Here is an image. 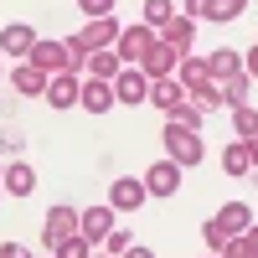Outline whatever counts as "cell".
<instances>
[{"label": "cell", "mask_w": 258, "mask_h": 258, "mask_svg": "<svg viewBox=\"0 0 258 258\" xmlns=\"http://www.w3.org/2000/svg\"><path fill=\"white\" fill-rule=\"evenodd\" d=\"M202 16L207 21H232V16H243V0H207Z\"/></svg>", "instance_id": "21"}, {"label": "cell", "mask_w": 258, "mask_h": 258, "mask_svg": "<svg viewBox=\"0 0 258 258\" xmlns=\"http://www.w3.org/2000/svg\"><path fill=\"white\" fill-rule=\"evenodd\" d=\"M248 222H253V207H248V202H227V207L217 212V227H222V232H248Z\"/></svg>", "instance_id": "15"}, {"label": "cell", "mask_w": 258, "mask_h": 258, "mask_svg": "<svg viewBox=\"0 0 258 258\" xmlns=\"http://www.w3.org/2000/svg\"><path fill=\"white\" fill-rule=\"evenodd\" d=\"M57 258H93V243H88V238L78 232V238H68V243L57 248Z\"/></svg>", "instance_id": "27"}, {"label": "cell", "mask_w": 258, "mask_h": 258, "mask_svg": "<svg viewBox=\"0 0 258 258\" xmlns=\"http://www.w3.org/2000/svg\"><path fill=\"white\" fill-rule=\"evenodd\" d=\"M181 93H186V88H181L176 78H155V83H150V103H155V109H165V114L181 103Z\"/></svg>", "instance_id": "16"}, {"label": "cell", "mask_w": 258, "mask_h": 258, "mask_svg": "<svg viewBox=\"0 0 258 258\" xmlns=\"http://www.w3.org/2000/svg\"><path fill=\"white\" fill-rule=\"evenodd\" d=\"M88 73H93L98 83L119 78V52H93V57H88Z\"/></svg>", "instance_id": "20"}, {"label": "cell", "mask_w": 258, "mask_h": 258, "mask_svg": "<svg viewBox=\"0 0 258 258\" xmlns=\"http://www.w3.org/2000/svg\"><path fill=\"white\" fill-rule=\"evenodd\" d=\"M68 238H78V212H73V207H57L52 217L41 222V243H47V248L57 253V248L68 243Z\"/></svg>", "instance_id": "3"}, {"label": "cell", "mask_w": 258, "mask_h": 258, "mask_svg": "<svg viewBox=\"0 0 258 258\" xmlns=\"http://www.w3.org/2000/svg\"><path fill=\"white\" fill-rule=\"evenodd\" d=\"M207 258H212V253H207Z\"/></svg>", "instance_id": "38"}, {"label": "cell", "mask_w": 258, "mask_h": 258, "mask_svg": "<svg viewBox=\"0 0 258 258\" xmlns=\"http://www.w3.org/2000/svg\"><path fill=\"white\" fill-rule=\"evenodd\" d=\"M243 248H248V258H258V227H248V232H243Z\"/></svg>", "instance_id": "32"}, {"label": "cell", "mask_w": 258, "mask_h": 258, "mask_svg": "<svg viewBox=\"0 0 258 258\" xmlns=\"http://www.w3.org/2000/svg\"><path fill=\"white\" fill-rule=\"evenodd\" d=\"M222 165H227V176H253V140H238V145H227Z\"/></svg>", "instance_id": "14"}, {"label": "cell", "mask_w": 258, "mask_h": 258, "mask_svg": "<svg viewBox=\"0 0 258 258\" xmlns=\"http://www.w3.org/2000/svg\"><path fill=\"white\" fill-rule=\"evenodd\" d=\"M191 31H197V26H191V16H176V21L165 26V41H176V47H191Z\"/></svg>", "instance_id": "25"}, {"label": "cell", "mask_w": 258, "mask_h": 258, "mask_svg": "<svg viewBox=\"0 0 258 258\" xmlns=\"http://www.w3.org/2000/svg\"><path fill=\"white\" fill-rule=\"evenodd\" d=\"M103 41H119V21H114V16H103V21H93V26H83L68 47H73V57H93V52H103Z\"/></svg>", "instance_id": "1"}, {"label": "cell", "mask_w": 258, "mask_h": 258, "mask_svg": "<svg viewBox=\"0 0 258 258\" xmlns=\"http://www.w3.org/2000/svg\"><path fill=\"white\" fill-rule=\"evenodd\" d=\"M202 238H207V248H227V232H222L217 222H207V227H202Z\"/></svg>", "instance_id": "29"}, {"label": "cell", "mask_w": 258, "mask_h": 258, "mask_svg": "<svg viewBox=\"0 0 258 258\" xmlns=\"http://www.w3.org/2000/svg\"><path fill=\"white\" fill-rule=\"evenodd\" d=\"M78 232H83V238H88V243L109 238V232H114V207H88V212H83V217H78Z\"/></svg>", "instance_id": "6"}, {"label": "cell", "mask_w": 258, "mask_h": 258, "mask_svg": "<svg viewBox=\"0 0 258 258\" xmlns=\"http://www.w3.org/2000/svg\"><path fill=\"white\" fill-rule=\"evenodd\" d=\"M6 191H11V197H31V191H36V170H31L26 160L6 165Z\"/></svg>", "instance_id": "13"}, {"label": "cell", "mask_w": 258, "mask_h": 258, "mask_svg": "<svg viewBox=\"0 0 258 258\" xmlns=\"http://www.w3.org/2000/svg\"><path fill=\"white\" fill-rule=\"evenodd\" d=\"M165 150H170V160H176V165H197V160H202L197 129H165Z\"/></svg>", "instance_id": "4"}, {"label": "cell", "mask_w": 258, "mask_h": 258, "mask_svg": "<svg viewBox=\"0 0 258 258\" xmlns=\"http://www.w3.org/2000/svg\"><path fill=\"white\" fill-rule=\"evenodd\" d=\"M176 186H181V165H176V160L150 165V176H145V191H150V197H170Z\"/></svg>", "instance_id": "7"}, {"label": "cell", "mask_w": 258, "mask_h": 258, "mask_svg": "<svg viewBox=\"0 0 258 258\" xmlns=\"http://www.w3.org/2000/svg\"><path fill=\"white\" fill-rule=\"evenodd\" d=\"M248 73H253V78H258V47H253V52H248Z\"/></svg>", "instance_id": "35"}, {"label": "cell", "mask_w": 258, "mask_h": 258, "mask_svg": "<svg viewBox=\"0 0 258 258\" xmlns=\"http://www.w3.org/2000/svg\"><path fill=\"white\" fill-rule=\"evenodd\" d=\"M145 16H150V26H170V21H176V6H170V0H145Z\"/></svg>", "instance_id": "23"}, {"label": "cell", "mask_w": 258, "mask_h": 258, "mask_svg": "<svg viewBox=\"0 0 258 258\" xmlns=\"http://www.w3.org/2000/svg\"><path fill=\"white\" fill-rule=\"evenodd\" d=\"M135 243H129V232H109V253H129Z\"/></svg>", "instance_id": "31"}, {"label": "cell", "mask_w": 258, "mask_h": 258, "mask_svg": "<svg viewBox=\"0 0 258 258\" xmlns=\"http://www.w3.org/2000/svg\"><path fill=\"white\" fill-rule=\"evenodd\" d=\"M16 88L21 93H26V98H36V93H47V73H41V68H16Z\"/></svg>", "instance_id": "19"}, {"label": "cell", "mask_w": 258, "mask_h": 258, "mask_svg": "<svg viewBox=\"0 0 258 258\" xmlns=\"http://www.w3.org/2000/svg\"><path fill=\"white\" fill-rule=\"evenodd\" d=\"M181 88H186V93H202V88H212V68H207L202 57H191L186 68H181Z\"/></svg>", "instance_id": "18"}, {"label": "cell", "mask_w": 258, "mask_h": 258, "mask_svg": "<svg viewBox=\"0 0 258 258\" xmlns=\"http://www.w3.org/2000/svg\"><path fill=\"white\" fill-rule=\"evenodd\" d=\"M150 47H155V36H150L145 26H135V31H119V62H140Z\"/></svg>", "instance_id": "11"}, {"label": "cell", "mask_w": 258, "mask_h": 258, "mask_svg": "<svg viewBox=\"0 0 258 258\" xmlns=\"http://www.w3.org/2000/svg\"><path fill=\"white\" fill-rule=\"evenodd\" d=\"M176 52L181 47H170V41H155V47H150L140 62H145V78L155 83V78H170V68H176Z\"/></svg>", "instance_id": "8"}, {"label": "cell", "mask_w": 258, "mask_h": 258, "mask_svg": "<svg viewBox=\"0 0 258 258\" xmlns=\"http://www.w3.org/2000/svg\"><path fill=\"white\" fill-rule=\"evenodd\" d=\"M114 98H119V103H145V98H150V78L135 73V68L119 73V78H114Z\"/></svg>", "instance_id": "9"}, {"label": "cell", "mask_w": 258, "mask_h": 258, "mask_svg": "<svg viewBox=\"0 0 258 258\" xmlns=\"http://www.w3.org/2000/svg\"><path fill=\"white\" fill-rule=\"evenodd\" d=\"M207 68H212V78H238V73H243V62L232 57V52H212Z\"/></svg>", "instance_id": "22"}, {"label": "cell", "mask_w": 258, "mask_h": 258, "mask_svg": "<svg viewBox=\"0 0 258 258\" xmlns=\"http://www.w3.org/2000/svg\"><path fill=\"white\" fill-rule=\"evenodd\" d=\"M78 103H83L88 114H103V109H114L119 98H114V88H109V83H98V78H93L88 88H83V98H78Z\"/></svg>", "instance_id": "17"}, {"label": "cell", "mask_w": 258, "mask_h": 258, "mask_svg": "<svg viewBox=\"0 0 258 258\" xmlns=\"http://www.w3.org/2000/svg\"><path fill=\"white\" fill-rule=\"evenodd\" d=\"M124 258H155V253H150V248H129Z\"/></svg>", "instance_id": "34"}, {"label": "cell", "mask_w": 258, "mask_h": 258, "mask_svg": "<svg viewBox=\"0 0 258 258\" xmlns=\"http://www.w3.org/2000/svg\"><path fill=\"white\" fill-rule=\"evenodd\" d=\"M243 98H248V78L238 73V78H227V83H222V103H232V109H243Z\"/></svg>", "instance_id": "24"}, {"label": "cell", "mask_w": 258, "mask_h": 258, "mask_svg": "<svg viewBox=\"0 0 258 258\" xmlns=\"http://www.w3.org/2000/svg\"><path fill=\"white\" fill-rule=\"evenodd\" d=\"M73 47H68V41H36V47H31V68H41V73H73Z\"/></svg>", "instance_id": "2"}, {"label": "cell", "mask_w": 258, "mask_h": 258, "mask_svg": "<svg viewBox=\"0 0 258 258\" xmlns=\"http://www.w3.org/2000/svg\"><path fill=\"white\" fill-rule=\"evenodd\" d=\"M0 253H6V258H31V253L21 248V243H6V248H0Z\"/></svg>", "instance_id": "33"}, {"label": "cell", "mask_w": 258, "mask_h": 258, "mask_svg": "<svg viewBox=\"0 0 258 258\" xmlns=\"http://www.w3.org/2000/svg\"><path fill=\"white\" fill-rule=\"evenodd\" d=\"M145 197H150V191H145V181H129V176L109 186V207H114V212H135Z\"/></svg>", "instance_id": "10"}, {"label": "cell", "mask_w": 258, "mask_h": 258, "mask_svg": "<svg viewBox=\"0 0 258 258\" xmlns=\"http://www.w3.org/2000/svg\"><path fill=\"white\" fill-rule=\"evenodd\" d=\"M202 6H207V0H186V11H191V16H202Z\"/></svg>", "instance_id": "36"}, {"label": "cell", "mask_w": 258, "mask_h": 258, "mask_svg": "<svg viewBox=\"0 0 258 258\" xmlns=\"http://www.w3.org/2000/svg\"><path fill=\"white\" fill-rule=\"evenodd\" d=\"M0 186H6V165H0Z\"/></svg>", "instance_id": "37"}, {"label": "cell", "mask_w": 258, "mask_h": 258, "mask_svg": "<svg viewBox=\"0 0 258 258\" xmlns=\"http://www.w3.org/2000/svg\"><path fill=\"white\" fill-rule=\"evenodd\" d=\"M238 135L243 140H258V114L253 109H238Z\"/></svg>", "instance_id": "28"}, {"label": "cell", "mask_w": 258, "mask_h": 258, "mask_svg": "<svg viewBox=\"0 0 258 258\" xmlns=\"http://www.w3.org/2000/svg\"><path fill=\"white\" fill-rule=\"evenodd\" d=\"M170 124H176V129H202V109H197V103H191V109L176 103V109H170Z\"/></svg>", "instance_id": "26"}, {"label": "cell", "mask_w": 258, "mask_h": 258, "mask_svg": "<svg viewBox=\"0 0 258 258\" xmlns=\"http://www.w3.org/2000/svg\"><path fill=\"white\" fill-rule=\"evenodd\" d=\"M0 47H6L11 57H31V47H36V31L16 21V26H6V31H0Z\"/></svg>", "instance_id": "12"}, {"label": "cell", "mask_w": 258, "mask_h": 258, "mask_svg": "<svg viewBox=\"0 0 258 258\" xmlns=\"http://www.w3.org/2000/svg\"><path fill=\"white\" fill-rule=\"evenodd\" d=\"M78 6H83V11H88L93 21H103V16H109V6H114V0H78Z\"/></svg>", "instance_id": "30"}, {"label": "cell", "mask_w": 258, "mask_h": 258, "mask_svg": "<svg viewBox=\"0 0 258 258\" xmlns=\"http://www.w3.org/2000/svg\"><path fill=\"white\" fill-rule=\"evenodd\" d=\"M78 98H83V83H78L73 73H57V78H47V103H52V109H73Z\"/></svg>", "instance_id": "5"}]
</instances>
